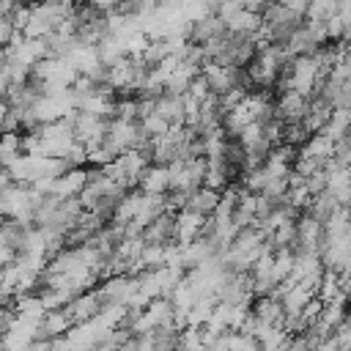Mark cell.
Segmentation results:
<instances>
[{"instance_id": "cell-1", "label": "cell", "mask_w": 351, "mask_h": 351, "mask_svg": "<svg viewBox=\"0 0 351 351\" xmlns=\"http://www.w3.org/2000/svg\"><path fill=\"white\" fill-rule=\"evenodd\" d=\"M71 132H74V143H80L85 151L99 145L104 137H107V121L104 118H96L90 112H74L71 115Z\"/></svg>"}, {"instance_id": "cell-2", "label": "cell", "mask_w": 351, "mask_h": 351, "mask_svg": "<svg viewBox=\"0 0 351 351\" xmlns=\"http://www.w3.org/2000/svg\"><path fill=\"white\" fill-rule=\"evenodd\" d=\"M99 293H101V299H104V307H107V304L129 307L132 299L137 296V277H134V274H112V277L101 280Z\"/></svg>"}, {"instance_id": "cell-3", "label": "cell", "mask_w": 351, "mask_h": 351, "mask_svg": "<svg viewBox=\"0 0 351 351\" xmlns=\"http://www.w3.org/2000/svg\"><path fill=\"white\" fill-rule=\"evenodd\" d=\"M101 310H104V299H101L99 288L82 291L77 299H71V302L66 304V313H69V318H71L74 324H85V321L96 318Z\"/></svg>"}, {"instance_id": "cell-4", "label": "cell", "mask_w": 351, "mask_h": 351, "mask_svg": "<svg viewBox=\"0 0 351 351\" xmlns=\"http://www.w3.org/2000/svg\"><path fill=\"white\" fill-rule=\"evenodd\" d=\"M310 110V99L296 93V90H282L280 99L274 101V118L282 123H293V121H304Z\"/></svg>"}, {"instance_id": "cell-5", "label": "cell", "mask_w": 351, "mask_h": 351, "mask_svg": "<svg viewBox=\"0 0 351 351\" xmlns=\"http://www.w3.org/2000/svg\"><path fill=\"white\" fill-rule=\"evenodd\" d=\"M74 326V321L69 318L66 307L60 310H47L36 326V340H55V337H63L69 329Z\"/></svg>"}, {"instance_id": "cell-6", "label": "cell", "mask_w": 351, "mask_h": 351, "mask_svg": "<svg viewBox=\"0 0 351 351\" xmlns=\"http://www.w3.org/2000/svg\"><path fill=\"white\" fill-rule=\"evenodd\" d=\"M206 225V217L192 211V208H181L176 211V244H189L195 239H200Z\"/></svg>"}, {"instance_id": "cell-7", "label": "cell", "mask_w": 351, "mask_h": 351, "mask_svg": "<svg viewBox=\"0 0 351 351\" xmlns=\"http://www.w3.org/2000/svg\"><path fill=\"white\" fill-rule=\"evenodd\" d=\"M143 241L145 244H170V241H176V214L165 211L162 217H156L143 230Z\"/></svg>"}, {"instance_id": "cell-8", "label": "cell", "mask_w": 351, "mask_h": 351, "mask_svg": "<svg viewBox=\"0 0 351 351\" xmlns=\"http://www.w3.org/2000/svg\"><path fill=\"white\" fill-rule=\"evenodd\" d=\"M137 189L143 195H165L170 189V173L167 165H148L145 173L137 181Z\"/></svg>"}, {"instance_id": "cell-9", "label": "cell", "mask_w": 351, "mask_h": 351, "mask_svg": "<svg viewBox=\"0 0 351 351\" xmlns=\"http://www.w3.org/2000/svg\"><path fill=\"white\" fill-rule=\"evenodd\" d=\"M299 156H307V159H313V162H318L321 167L335 156V140H329L326 134H321V132H315V134H310V140L296 151Z\"/></svg>"}, {"instance_id": "cell-10", "label": "cell", "mask_w": 351, "mask_h": 351, "mask_svg": "<svg viewBox=\"0 0 351 351\" xmlns=\"http://www.w3.org/2000/svg\"><path fill=\"white\" fill-rule=\"evenodd\" d=\"M154 112L162 115L170 126H184V96L162 93V96L154 101Z\"/></svg>"}, {"instance_id": "cell-11", "label": "cell", "mask_w": 351, "mask_h": 351, "mask_svg": "<svg viewBox=\"0 0 351 351\" xmlns=\"http://www.w3.org/2000/svg\"><path fill=\"white\" fill-rule=\"evenodd\" d=\"M217 203H219V192L217 189H208V186H197L186 197V208H192V211H197L203 217H211L214 208H217Z\"/></svg>"}, {"instance_id": "cell-12", "label": "cell", "mask_w": 351, "mask_h": 351, "mask_svg": "<svg viewBox=\"0 0 351 351\" xmlns=\"http://www.w3.org/2000/svg\"><path fill=\"white\" fill-rule=\"evenodd\" d=\"M22 154V132H0V165L8 167Z\"/></svg>"}, {"instance_id": "cell-13", "label": "cell", "mask_w": 351, "mask_h": 351, "mask_svg": "<svg viewBox=\"0 0 351 351\" xmlns=\"http://www.w3.org/2000/svg\"><path fill=\"white\" fill-rule=\"evenodd\" d=\"M337 14V0H310V5H307V22H318V25H324L326 19H332Z\"/></svg>"}, {"instance_id": "cell-14", "label": "cell", "mask_w": 351, "mask_h": 351, "mask_svg": "<svg viewBox=\"0 0 351 351\" xmlns=\"http://www.w3.org/2000/svg\"><path fill=\"white\" fill-rule=\"evenodd\" d=\"M307 140H310V132H307V126H304L302 121L282 123V143H285V145H291V148H296V151H299Z\"/></svg>"}, {"instance_id": "cell-15", "label": "cell", "mask_w": 351, "mask_h": 351, "mask_svg": "<svg viewBox=\"0 0 351 351\" xmlns=\"http://www.w3.org/2000/svg\"><path fill=\"white\" fill-rule=\"evenodd\" d=\"M140 129H143V134H145L148 140H154V137H162V134L170 129V123H167L162 115L148 112L145 118H140Z\"/></svg>"}, {"instance_id": "cell-16", "label": "cell", "mask_w": 351, "mask_h": 351, "mask_svg": "<svg viewBox=\"0 0 351 351\" xmlns=\"http://www.w3.org/2000/svg\"><path fill=\"white\" fill-rule=\"evenodd\" d=\"M16 36H19V33H16L14 19H11V16H0V52H3V49H8V47H11V41H14Z\"/></svg>"}, {"instance_id": "cell-17", "label": "cell", "mask_w": 351, "mask_h": 351, "mask_svg": "<svg viewBox=\"0 0 351 351\" xmlns=\"http://www.w3.org/2000/svg\"><path fill=\"white\" fill-rule=\"evenodd\" d=\"M293 16H299V19H304L307 16V5H310V0H280Z\"/></svg>"}, {"instance_id": "cell-18", "label": "cell", "mask_w": 351, "mask_h": 351, "mask_svg": "<svg viewBox=\"0 0 351 351\" xmlns=\"http://www.w3.org/2000/svg\"><path fill=\"white\" fill-rule=\"evenodd\" d=\"M348 132H351V129H348Z\"/></svg>"}]
</instances>
